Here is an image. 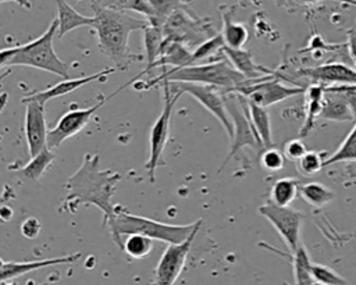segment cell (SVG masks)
<instances>
[{"instance_id":"1","label":"cell","mask_w":356,"mask_h":285,"mask_svg":"<svg viewBox=\"0 0 356 285\" xmlns=\"http://www.w3.org/2000/svg\"><path fill=\"white\" fill-rule=\"evenodd\" d=\"M120 179L121 174L118 171L100 168L99 154H83L81 167L64 184L68 195L64 197L60 210L74 214L78 206L93 204L103 211L102 225H107L114 217L115 206L111 203V197Z\"/></svg>"},{"instance_id":"2","label":"cell","mask_w":356,"mask_h":285,"mask_svg":"<svg viewBox=\"0 0 356 285\" xmlns=\"http://www.w3.org/2000/svg\"><path fill=\"white\" fill-rule=\"evenodd\" d=\"M95 11L93 29L97 35L99 49L115 64L117 70H125L139 56L129 50V33L136 29H146L147 19L136 18L125 10H120L107 1L92 4Z\"/></svg>"},{"instance_id":"3","label":"cell","mask_w":356,"mask_h":285,"mask_svg":"<svg viewBox=\"0 0 356 285\" xmlns=\"http://www.w3.org/2000/svg\"><path fill=\"white\" fill-rule=\"evenodd\" d=\"M202 225V220L192 224H165L161 221L150 220L136 214H131L125 207L115 204L114 217L110 220V234L114 242L122 249V236L129 235H143L150 239L167 242L168 245L184 243L191 238V235Z\"/></svg>"},{"instance_id":"4","label":"cell","mask_w":356,"mask_h":285,"mask_svg":"<svg viewBox=\"0 0 356 285\" xmlns=\"http://www.w3.org/2000/svg\"><path fill=\"white\" fill-rule=\"evenodd\" d=\"M246 81L248 79L239 74L229 63L218 60L184 68H171L164 71L160 76L152 79L146 88L159 82H191L214 88H224L227 92H234Z\"/></svg>"},{"instance_id":"5","label":"cell","mask_w":356,"mask_h":285,"mask_svg":"<svg viewBox=\"0 0 356 285\" xmlns=\"http://www.w3.org/2000/svg\"><path fill=\"white\" fill-rule=\"evenodd\" d=\"M58 32V21L54 18L49 28L36 39L18 46L17 56L8 63L7 67L11 65H24L33 67L42 71L51 72L64 79H70L68 64L64 63L54 51L53 39Z\"/></svg>"},{"instance_id":"6","label":"cell","mask_w":356,"mask_h":285,"mask_svg":"<svg viewBox=\"0 0 356 285\" xmlns=\"http://www.w3.org/2000/svg\"><path fill=\"white\" fill-rule=\"evenodd\" d=\"M224 100H225L227 111H228L232 125H234V136H232L231 150H229L225 161L222 163V167L227 164V161H229L232 158V156L238 150H241L245 146H250L254 150H260L263 147V145H261L259 136L256 135V132L252 127V122L249 120L246 97L239 93H232V95L224 97Z\"/></svg>"},{"instance_id":"7","label":"cell","mask_w":356,"mask_h":285,"mask_svg":"<svg viewBox=\"0 0 356 285\" xmlns=\"http://www.w3.org/2000/svg\"><path fill=\"white\" fill-rule=\"evenodd\" d=\"M163 90H164V106L154 121L152 129H150V149H149V160L145 164V168L147 170V175L150 182H154L156 179V168L159 164H164L163 158V152L165 149L168 135H170V122H171V115H172V108L175 101L181 97V95H172L170 90V86L167 82H163Z\"/></svg>"},{"instance_id":"8","label":"cell","mask_w":356,"mask_h":285,"mask_svg":"<svg viewBox=\"0 0 356 285\" xmlns=\"http://www.w3.org/2000/svg\"><path fill=\"white\" fill-rule=\"evenodd\" d=\"M302 92H305L303 88L284 85L278 78H274L273 74L257 79L246 81L241 88H238L232 93H239L245 96L249 101L267 108L271 104L296 96Z\"/></svg>"},{"instance_id":"9","label":"cell","mask_w":356,"mask_h":285,"mask_svg":"<svg viewBox=\"0 0 356 285\" xmlns=\"http://www.w3.org/2000/svg\"><path fill=\"white\" fill-rule=\"evenodd\" d=\"M172 95H184L188 93L193 96L207 111H210L222 125L228 136L232 139L234 136V125L231 117L225 107V100L220 95L218 89L214 86L191 83V82H167Z\"/></svg>"},{"instance_id":"10","label":"cell","mask_w":356,"mask_h":285,"mask_svg":"<svg viewBox=\"0 0 356 285\" xmlns=\"http://www.w3.org/2000/svg\"><path fill=\"white\" fill-rule=\"evenodd\" d=\"M129 83H132V82L129 81L128 83L122 85L120 89H117L113 95H110V96H107V97L102 96L100 100H99L96 104L90 106V107H86V108H75V110H70V111H67L65 114H63V115L60 117V120L56 122V125H54L51 129H49V133H47V147L53 150V149L58 147L65 139H68V138L76 135L78 132H81V131L86 127V124L89 122V120L92 118V115H93L108 99H111L114 95H117L118 90L127 88Z\"/></svg>"},{"instance_id":"11","label":"cell","mask_w":356,"mask_h":285,"mask_svg":"<svg viewBox=\"0 0 356 285\" xmlns=\"http://www.w3.org/2000/svg\"><path fill=\"white\" fill-rule=\"evenodd\" d=\"M259 213L270 221L292 253L300 246V229L303 222L302 211L266 203L259 207Z\"/></svg>"},{"instance_id":"12","label":"cell","mask_w":356,"mask_h":285,"mask_svg":"<svg viewBox=\"0 0 356 285\" xmlns=\"http://www.w3.org/2000/svg\"><path fill=\"white\" fill-rule=\"evenodd\" d=\"M200 228V227H199ZM197 229L191 235L188 241L178 245H168L167 249L163 252L156 268H154V277L150 285H174L177 278L179 277L185 263L186 257L189 254L192 242L197 234Z\"/></svg>"},{"instance_id":"13","label":"cell","mask_w":356,"mask_h":285,"mask_svg":"<svg viewBox=\"0 0 356 285\" xmlns=\"http://www.w3.org/2000/svg\"><path fill=\"white\" fill-rule=\"evenodd\" d=\"M25 103V118H24V132L28 145V153L32 157L38 156L47 147V127L44 117V104L26 100Z\"/></svg>"},{"instance_id":"14","label":"cell","mask_w":356,"mask_h":285,"mask_svg":"<svg viewBox=\"0 0 356 285\" xmlns=\"http://www.w3.org/2000/svg\"><path fill=\"white\" fill-rule=\"evenodd\" d=\"M298 75L312 79L313 83H338V85H356V68H350L339 63H328L313 68H303Z\"/></svg>"},{"instance_id":"15","label":"cell","mask_w":356,"mask_h":285,"mask_svg":"<svg viewBox=\"0 0 356 285\" xmlns=\"http://www.w3.org/2000/svg\"><path fill=\"white\" fill-rule=\"evenodd\" d=\"M117 68L113 67V68H104L99 72H95L92 75H86V76H81V78H70V79H63L61 82H57L56 85L44 89V90H38L35 93H28L26 96H24L21 99V101H26V100H35V101H39V103H43L46 104L49 100L54 99V97H60V96H64V95H68L71 92H74L75 89H79L81 86L92 82V81H96V79H100L103 78L104 75L107 74H111L114 72Z\"/></svg>"},{"instance_id":"16","label":"cell","mask_w":356,"mask_h":285,"mask_svg":"<svg viewBox=\"0 0 356 285\" xmlns=\"http://www.w3.org/2000/svg\"><path fill=\"white\" fill-rule=\"evenodd\" d=\"M81 257V253H72L61 257H50V259H42V260H28V261H6L1 260V282H8L17 277H21L26 272L57 266V264H68L74 263Z\"/></svg>"},{"instance_id":"17","label":"cell","mask_w":356,"mask_h":285,"mask_svg":"<svg viewBox=\"0 0 356 285\" xmlns=\"http://www.w3.org/2000/svg\"><path fill=\"white\" fill-rule=\"evenodd\" d=\"M222 54L228 58V63L239 72L242 74L248 81L250 79H257L261 78V74L266 75H273L274 72L256 64L253 61L250 50L246 49H229L227 46L222 47Z\"/></svg>"},{"instance_id":"18","label":"cell","mask_w":356,"mask_h":285,"mask_svg":"<svg viewBox=\"0 0 356 285\" xmlns=\"http://www.w3.org/2000/svg\"><path fill=\"white\" fill-rule=\"evenodd\" d=\"M57 21H58V32L57 38L61 39L65 33L71 32L72 29L81 26H93L95 17H88L78 13L65 1H57Z\"/></svg>"},{"instance_id":"19","label":"cell","mask_w":356,"mask_h":285,"mask_svg":"<svg viewBox=\"0 0 356 285\" xmlns=\"http://www.w3.org/2000/svg\"><path fill=\"white\" fill-rule=\"evenodd\" d=\"M306 117L305 122L299 131V138H305L313 128L316 118L320 117L324 100V86L318 83H312L306 90Z\"/></svg>"},{"instance_id":"20","label":"cell","mask_w":356,"mask_h":285,"mask_svg":"<svg viewBox=\"0 0 356 285\" xmlns=\"http://www.w3.org/2000/svg\"><path fill=\"white\" fill-rule=\"evenodd\" d=\"M248 100V99H246ZM248 115L252 122V127L259 136L264 149L274 147L273 136H271V122L268 111L264 107H260L248 100Z\"/></svg>"},{"instance_id":"21","label":"cell","mask_w":356,"mask_h":285,"mask_svg":"<svg viewBox=\"0 0 356 285\" xmlns=\"http://www.w3.org/2000/svg\"><path fill=\"white\" fill-rule=\"evenodd\" d=\"M164 43V31L161 26L150 25L143 31V46H145V60H146V68L139 74L140 76L147 74L154 63L160 58L161 49Z\"/></svg>"},{"instance_id":"22","label":"cell","mask_w":356,"mask_h":285,"mask_svg":"<svg viewBox=\"0 0 356 285\" xmlns=\"http://www.w3.org/2000/svg\"><path fill=\"white\" fill-rule=\"evenodd\" d=\"M299 181L295 178H280L274 182L270 190V203L278 207H289L299 193Z\"/></svg>"},{"instance_id":"23","label":"cell","mask_w":356,"mask_h":285,"mask_svg":"<svg viewBox=\"0 0 356 285\" xmlns=\"http://www.w3.org/2000/svg\"><path fill=\"white\" fill-rule=\"evenodd\" d=\"M221 36L224 39V44L229 49H242L248 42L249 32L246 26L241 22H235L232 19L231 13L222 14V31Z\"/></svg>"},{"instance_id":"24","label":"cell","mask_w":356,"mask_h":285,"mask_svg":"<svg viewBox=\"0 0 356 285\" xmlns=\"http://www.w3.org/2000/svg\"><path fill=\"white\" fill-rule=\"evenodd\" d=\"M300 197L313 207H323L332 202L335 193L328 186L320 182H307L299 186Z\"/></svg>"},{"instance_id":"25","label":"cell","mask_w":356,"mask_h":285,"mask_svg":"<svg viewBox=\"0 0 356 285\" xmlns=\"http://www.w3.org/2000/svg\"><path fill=\"white\" fill-rule=\"evenodd\" d=\"M292 266H293V278L295 285H312V260L306 250V247L300 243V246L292 253Z\"/></svg>"},{"instance_id":"26","label":"cell","mask_w":356,"mask_h":285,"mask_svg":"<svg viewBox=\"0 0 356 285\" xmlns=\"http://www.w3.org/2000/svg\"><path fill=\"white\" fill-rule=\"evenodd\" d=\"M56 154L53 153L51 149L46 147L42 153H39L38 156L32 157L21 170H19V175L31 179V181H39L40 177L46 172V170L49 168V165L54 161Z\"/></svg>"},{"instance_id":"27","label":"cell","mask_w":356,"mask_h":285,"mask_svg":"<svg viewBox=\"0 0 356 285\" xmlns=\"http://www.w3.org/2000/svg\"><path fill=\"white\" fill-rule=\"evenodd\" d=\"M224 39L221 36V33L213 35L211 38L206 39L203 43H200L193 51H192V63L191 65H197V64H203L204 60L211 58L213 61H218L220 58H216V53L220 50H222L224 47Z\"/></svg>"},{"instance_id":"28","label":"cell","mask_w":356,"mask_h":285,"mask_svg":"<svg viewBox=\"0 0 356 285\" xmlns=\"http://www.w3.org/2000/svg\"><path fill=\"white\" fill-rule=\"evenodd\" d=\"M341 161H356V120L353 128L339 145V147L330 157L325 158L324 167Z\"/></svg>"},{"instance_id":"29","label":"cell","mask_w":356,"mask_h":285,"mask_svg":"<svg viewBox=\"0 0 356 285\" xmlns=\"http://www.w3.org/2000/svg\"><path fill=\"white\" fill-rule=\"evenodd\" d=\"M153 249V239L143 235H129L125 236L122 242V249L132 259H143Z\"/></svg>"},{"instance_id":"30","label":"cell","mask_w":356,"mask_h":285,"mask_svg":"<svg viewBox=\"0 0 356 285\" xmlns=\"http://www.w3.org/2000/svg\"><path fill=\"white\" fill-rule=\"evenodd\" d=\"M324 161L325 158L323 157V153L309 150L299 161H296V167L303 177H313L323 170Z\"/></svg>"},{"instance_id":"31","label":"cell","mask_w":356,"mask_h":285,"mask_svg":"<svg viewBox=\"0 0 356 285\" xmlns=\"http://www.w3.org/2000/svg\"><path fill=\"white\" fill-rule=\"evenodd\" d=\"M312 277L314 281L323 284V285H346L345 278H342L337 271L332 268L323 266V264H316L313 263L312 266Z\"/></svg>"},{"instance_id":"32","label":"cell","mask_w":356,"mask_h":285,"mask_svg":"<svg viewBox=\"0 0 356 285\" xmlns=\"http://www.w3.org/2000/svg\"><path fill=\"white\" fill-rule=\"evenodd\" d=\"M260 165L263 170L270 171V172H275L282 170L284 164H285V156L282 152H280L275 147H270V149H264L259 157Z\"/></svg>"},{"instance_id":"33","label":"cell","mask_w":356,"mask_h":285,"mask_svg":"<svg viewBox=\"0 0 356 285\" xmlns=\"http://www.w3.org/2000/svg\"><path fill=\"white\" fill-rule=\"evenodd\" d=\"M307 152L309 150H307L306 145L303 143V140L300 138H296V139H291L285 143L282 153H284L285 158H288L291 161H299Z\"/></svg>"},{"instance_id":"34","label":"cell","mask_w":356,"mask_h":285,"mask_svg":"<svg viewBox=\"0 0 356 285\" xmlns=\"http://www.w3.org/2000/svg\"><path fill=\"white\" fill-rule=\"evenodd\" d=\"M40 232V222L38 218L35 217H28L22 221L21 224V234L26 238V239H35L38 238Z\"/></svg>"},{"instance_id":"35","label":"cell","mask_w":356,"mask_h":285,"mask_svg":"<svg viewBox=\"0 0 356 285\" xmlns=\"http://www.w3.org/2000/svg\"><path fill=\"white\" fill-rule=\"evenodd\" d=\"M349 53L353 58V61L356 63V31L349 32Z\"/></svg>"},{"instance_id":"36","label":"cell","mask_w":356,"mask_h":285,"mask_svg":"<svg viewBox=\"0 0 356 285\" xmlns=\"http://www.w3.org/2000/svg\"><path fill=\"white\" fill-rule=\"evenodd\" d=\"M11 218H13V209L8 206H3L1 207V220L8 221Z\"/></svg>"},{"instance_id":"37","label":"cell","mask_w":356,"mask_h":285,"mask_svg":"<svg viewBox=\"0 0 356 285\" xmlns=\"http://www.w3.org/2000/svg\"><path fill=\"white\" fill-rule=\"evenodd\" d=\"M1 285H17V282H11V281H8V282H1Z\"/></svg>"}]
</instances>
